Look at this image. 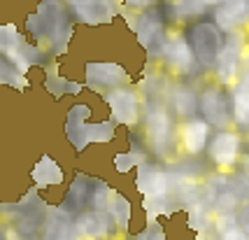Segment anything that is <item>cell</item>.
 Segmentation results:
<instances>
[{
    "label": "cell",
    "instance_id": "obj_26",
    "mask_svg": "<svg viewBox=\"0 0 249 240\" xmlns=\"http://www.w3.org/2000/svg\"><path fill=\"white\" fill-rule=\"evenodd\" d=\"M240 166H242V173H240V180L245 182V186H249V156H245V164L240 161Z\"/></svg>",
    "mask_w": 249,
    "mask_h": 240
},
{
    "label": "cell",
    "instance_id": "obj_14",
    "mask_svg": "<svg viewBox=\"0 0 249 240\" xmlns=\"http://www.w3.org/2000/svg\"><path fill=\"white\" fill-rule=\"evenodd\" d=\"M89 79L96 84V87H112L117 89L126 79L124 68L117 63H91L89 66Z\"/></svg>",
    "mask_w": 249,
    "mask_h": 240
},
{
    "label": "cell",
    "instance_id": "obj_7",
    "mask_svg": "<svg viewBox=\"0 0 249 240\" xmlns=\"http://www.w3.org/2000/svg\"><path fill=\"white\" fill-rule=\"evenodd\" d=\"M212 21L224 31L231 33H247L249 31V0H221L212 10Z\"/></svg>",
    "mask_w": 249,
    "mask_h": 240
},
{
    "label": "cell",
    "instance_id": "obj_9",
    "mask_svg": "<svg viewBox=\"0 0 249 240\" xmlns=\"http://www.w3.org/2000/svg\"><path fill=\"white\" fill-rule=\"evenodd\" d=\"M109 110H112V117L117 124L124 126H135L140 121V98L133 89H121L117 87L112 93L107 96Z\"/></svg>",
    "mask_w": 249,
    "mask_h": 240
},
{
    "label": "cell",
    "instance_id": "obj_21",
    "mask_svg": "<svg viewBox=\"0 0 249 240\" xmlns=\"http://www.w3.org/2000/svg\"><path fill=\"white\" fill-rule=\"evenodd\" d=\"M144 210L149 217H159V215H170L175 210V205L170 203V194L165 196H144Z\"/></svg>",
    "mask_w": 249,
    "mask_h": 240
},
{
    "label": "cell",
    "instance_id": "obj_17",
    "mask_svg": "<svg viewBox=\"0 0 249 240\" xmlns=\"http://www.w3.org/2000/svg\"><path fill=\"white\" fill-rule=\"evenodd\" d=\"M77 231L82 238H105L109 233V219L105 212H89L79 219Z\"/></svg>",
    "mask_w": 249,
    "mask_h": 240
},
{
    "label": "cell",
    "instance_id": "obj_10",
    "mask_svg": "<svg viewBox=\"0 0 249 240\" xmlns=\"http://www.w3.org/2000/svg\"><path fill=\"white\" fill-rule=\"evenodd\" d=\"M147 140L156 154H165L173 142V119L165 108H152L147 114Z\"/></svg>",
    "mask_w": 249,
    "mask_h": 240
},
{
    "label": "cell",
    "instance_id": "obj_19",
    "mask_svg": "<svg viewBox=\"0 0 249 240\" xmlns=\"http://www.w3.org/2000/svg\"><path fill=\"white\" fill-rule=\"evenodd\" d=\"M109 212H112V219H114V224L119 226V229H128V222H130V215H133V207L130 203L126 201L124 196L119 194H114V196H109Z\"/></svg>",
    "mask_w": 249,
    "mask_h": 240
},
{
    "label": "cell",
    "instance_id": "obj_4",
    "mask_svg": "<svg viewBox=\"0 0 249 240\" xmlns=\"http://www.w3.org/2000/svg\"><path fill=\"white\" fill-rule=\"evenodd\" d=\"M200 98V114L212 129H231L233 126V103L231 93L221 84H210V87L198 96Z\"/></svg>",
    "mask_w": 249,
    "mask_h": 240
},
{
    "label": "cell",
    "instance_id": "obj_20",
    "mask_svg": "<svg viewBox=\"0 0 249 240\" xmlns=\"http://www.w3.org/2000/svg\"><path fill=\"white\" fill-rule=\"evenodd\" d=\"M173 7L177 12V17L191 19V17H203L210 5L205 0H173Z\"/></svg>",
    "mask_w": 249,
    "mask_h": 240
},
{
    "label": "cell",
    "instance_id": "obj_11",
    "mask_svg": "<svg viewBox=\"0 0 249 240\" xmlns=\"http://www.w3.org/2000/svg\"><path fill=\"white\" fill-rule=\"evenodd\" d=\"M135 186L142 196H165V194H170V175L159 166L144 161V164H140Z\"/></svg>",
    "mask_w": 249,
    "mask_h": 240
},
{
    "label": "cell",
    "instance_id": "obj_13",
    "mask_svg": "<svg viewBox=\"0 0 249 240\" xmlns=\"http://www.w3.org/2000/svg\"><path fill=\"white\" fill-rule=\"evenodd\" d=\"M212 229H214V233H217L219 238H224V240H245V233H242V217L235 215V210L214 212Z\"/></svg>",
    "mask_w": 249,
    "mask_h": 240
},
{
    "label": "cell",
    "instance_id": "obj_24",
    "mask_svg": "<svg viewBox=\"0 0 249 240\" xmlns=\"http://www.w3.org/2000/svg\"><path fill=\"white\" fill-rule=\"evenodd\" d=\"M14 42H17V31L12 26H5L0 28V47L5 52H14Z\"/></svg>",
    "mask_w": 249,
    "mask_h": 240
},
{
    "label": "cell",
    "instance_id": "obj_15",
    "mask_svg": "<svg viewBox=\"0 0 249 240\" xmlns=\"http://www.w3.org/2000/svg\"><path fill=\"white\" fill-rule=\"evenodd\" d=\"M170 105H173L175 114L182 117V119L196 117V114L200 112V98H198L189 87L173 89V93H170Z\"/></svg>",
    "mask_w": 249,
    "mask_h": 240
},
{
    "label": "cell",
    "instance_id": "obj_12",
    "mask_svg": "<svg viewBox=\"0 0 249 240\" xmlns=\"http://www.w3.org/2000/svg\"><path fill=\"white\" fill-rule=\"evenodd\" d=\"M231 103H233V126L238 131L249 133V68L240 73L238 82L231 87Z\"/></svg>",
    "mask_w": 249,
    "mask_h": 240
},
{
    "label": "cell",
    "instance_id": "obj_2",
    "mask_svg": "<svg viewBox=\"0 0 249 240\" xmlns=\"http://www.w3.org/2000/svg\"><path fill=\"white\" fill-rule=\"evenodd\" d=\"M242 147H245V138L238 129H217V133L210 138L207 145V159L210 164L217 166L219 170H235L242 161Z\"/></svg>",
    "mask_w": 249,
    "mask_h": 240
},
{
    "label": "cell",
    "instance_id": "obj_18",
    "mask_svg": "<svg viewBox=\"0 0 249 240\" xmlns=\"http://www.w3.org/2000/svg\"><path fill=\"white\" fill-rule=\"evenodd\" d=\"M161 17L156 14L154 10L144 12L140 17V21H138V37H140V42L144 47H152L159 37H161Z\"/></svg>",
    "mask_w": 249,
    "mask_h": 240
},
{
    "label": "cell",
    "instance_id": "obj_25",
    "mask_svg": "<svg viewBox=\"0 0 249 240\" xmlns=\"http://www.w3.org/2000/svg\"><path fill=\"white\" fill-rule=\"evenodd\" d=\"M138 238H156V240H161V238H165V233H163V229L156 224V219L152 217V224L142 231V233H138Z\"/></svg>",
    "mask_w": 249,
    "mask_h": 240
},
{
    "label": "cell",
    "instance_id": "obj_22",
    "mask_svg": "<svg viewBox=\"0 0 249 240\" xmlns=\"http://www.w3.org/2000/svg\"><path fill=\"white\" fill-rule=\"evenodd\" d=\"M35 180H37V182H42V185L61 182V170L54 166L52 159H44V161H40V166L35 168Z\"/></svg>",
    "mask_w": 249,
    "mask_h": 240
},
{
    "label": "cell",
    "instance_id": "obj_1",
    "mask_svg": "<svg viewBox=\"0 0 249 240\" xmlns=\"http://www.w3.org/2000/svg\"><path fill=\"white\" fill-rule=\"evenodd\" d=\"M245 54H247V33H231L224 40V47L219 52L214 63V77L221 87L231 89L238 82L240 73L245 68Z\"/></svg>",
    "mask_w": 249,
    "mask_h": 240
},
{
    "label": "cell",
    "instance_id": "obj_5",
    "mask_svg": "<svg viewBox=\"0 0 249 240\" xmlns=\"http://www.w3.org/2000/svg\"><path fill=\"white\" fill-rule=\"evenodd\" d=\"M242 203V186L238 180L226 175H212L205 182V205L212 212L235 210Z\"/></svg>",
    "mask_w": 249,
    "mask_h": 240
},
{
    "label": "cell",
    "instance_id": "obj_27",
    "mask_svg": "<svg viewBox=\"0 0 249 240\" xmlns=\"http://www.w3.org/2000/svg\"><path fill=\"white\" fill-rule=\"evenodd\" d=\"M156 0H128V5H133V7H152Z\"/></svg>",
    "mask_w": 249,
    "mask_h": 240
},
{
    "label": "cell",
    "instance_id": "obj_3",
    "mask_svg": "<svg viewBox=\"0 0 249 240\" xmlns=\"http://www.w3.org/2000/svg\"><path fill=\"white\" fill-rule=\"evenodd\" d=\"M189 40H191V47H194L196 58H198L200 68L212 70L219 58V52H221V47H224V40H226V37H224V31H221L214 21L203 19V21H196L194 26H191Z\"/></svg>",
    "mask_w": 249,
    "mask_h": 240
},
{
    "label": "cell",
    "instance_id": "obj_16",
    "mask_svg": "<svg viewBox=\"0 0 249 240\" xmlns=\"http://www.w3.org/2000/svg\"><path fill=\"white\" fill-rule=\"evenodd\" d=\"M79 17L89 23H103L112 19V2L109 0H79L77 2Z\"/></svg>",
    "mask_w": 249,
    "mask_h": 240
},
{
    "label": "cell",
    "instance_id": "obj_6",
    "mask_svg": "<svg viewBox=\"0 0 249 240\" xmlns=\"http://www.w3.org/2000/svg\"><path fill=\"white\" fill-rule=\"evenodd\" d=\"M163 58L168 68L177 73V75H194L196 70L200 68L198 58H196V52L191 47V40L182 33H173L165 37V42L161 47Z\"/></svg>",
    "mask_w": 249,
    "mask_h": 240
},
{
    "label": "cell",
    "instance_id": "obj_28",
    "mask_svg": "<svg viewBox=\"0 0 249 240\" xmlns=\"http://www.w3.org/2000/svg\"><path fill=\"white\" fill-rule=\"evenodd\" d=\"M70 2H79V0H70Z\"/></svg>",
    "mask_w": 249,
    "mask_h": 240
},
{
    "label": "cell",
    "instance_id": "obj_8",
    "mask_svg": "<svg viewBox=\"0 0 249 240\" xmlns=\"http://www.w3.org/2000/svg\"><path fill=\"white\" fill-rule=\"evenodd\" d=\"M210 138H212V126L207 124V119H203V117L184 119L182 131H179V140H182V149L189 156H200L203 152H207Z\"/></svg>",
    "mask_w": 249,
    "mask_h": 240
},
{
    "label": "cell",
    "instance_id": "obj_23",
    "mask_svg": "<svg viewBox=\"0 0 249 240\" xmlns=\"http://www.w3.org/2000/svg\"><path fill=\"white\" fill-rule=\"evenodd\" d=\"M140 164H144V154L142 152L119 154V156L114 159V166H117V170H119V173H128L133 166H140Z\"/></svg>",
    "mask_w": 249,
    "mask_h": 240
}]
</instances>
